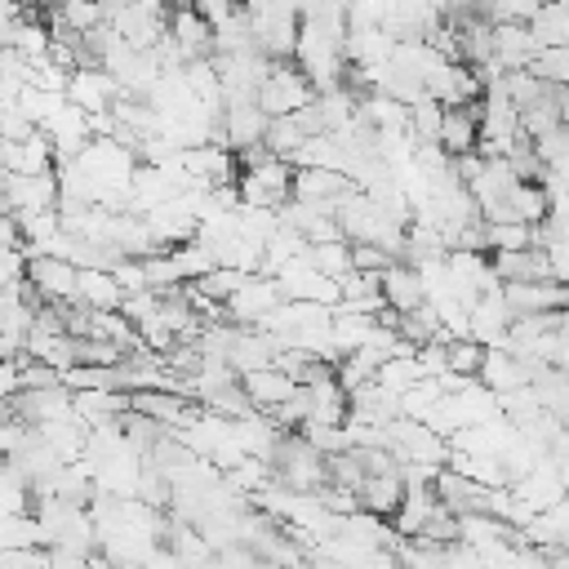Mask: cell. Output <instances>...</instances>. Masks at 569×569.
Listing matches in <instances>:
<instances>
[{"label":"cell","instance_id":"22","mask_svg":"<svg viewBox=\"0 0 569 569\" xmlns=\"http://www.w3.org/2000/svg\"><path fill=\"white\" fill-rule=\"evenodd\" d=\"M525 71L542 84H565L569 80V49H538Z\"/></svg>","mask_w":569,"mask_h":569},{"label":"cell","instance_id":"17","mask_svg":"<svg viewBox=\"0 0 569 569\" xmlns=\"http://www.w3.org/2000/svg\"><path fill=\"white\" fill-rule=\"evenodd\" d=\"M529 391H533V400H538L542 413H551V418L565 422V413H569V378H565V369H538L533 382H529Z\"/></svg>","mask_w":569,"mask_h":569},{"label":"cell","instance_id":"21","mask_svg":"<svg viewBox=\"0 0 569 569\" xmlns=\"http://www.w3.org/2000/svg\"><path fill=\"white\" fill-rule=\"evenodd\" d=\"M440 396H445V391H440L436 378H418L413 387L400 391V418H409V422H427V413L436 409Z\"/></svg>","mask_w":569,"mask_h":569},{"label":"cell","instance_id":"8","mask_svg":"<svg viewBox=\"0 0 569 569\" xmlns=\"http://www.w3.org/2000/svg\"><path fill=\"white\" fill-rule=\"evenodd\" d=\"M120 89H116V80L102 71V67H93V71H71L67 76V102L76 107V111H84V116H98V111H107L111 107V98H116Z\"/></svg>","mask_w":569,"mask_h":569},{"label":"cell","instance_id":"11","mask_svg":"<svg viewBox=\"0 0 569 569\" xmlns=\"http://www.w3.org/2000/svg\"><path fill=\"white\" fill-rule=\"evenodd\" d=\"M351 191V182L342 173H329V169H298L293 182H289V200H302V204H338L342 196Z\"/></svg>","mask_w":569,"mask_h":569},{"label":"cell","instance_id":"14","mask_svg":"<svg viewBox=\"0 0 569 569\" xmlns=\"http://www.w3.org/2000/svg\"><path fill=\"white\" fill-rule=\"evenodd\" d=\"M356 498H360V511H365V516L387 520V516L400 507V498H405L400 471H387V476H365V480H360V489H356Z\"/></svg>","mask_w":569,"mask_h":569},{"label":"cell","instance_id":"12","mask_svg":"<svg viewBox=\"0 0 569 569\" xmlns=\"http://www.w3.org/2000/svg\"><path fill=\"white\" fill-rule=\"evenodd\" d=\"M187 409H191V400H182V396H173V391H129V413H138V418L164 427L169 436L178 431V422L187 418Z\"/></svg>","mask_w":569,"mask_h":569},{"label":"cell","instance_id":"20","mask_svg":"<svg viewBox=\"0 0 569 569\" xmlns=\"http://www.w3.org/2000/svg\"><path fill=\"white\" fill-rule=\"evenodd\" d=\"M169 262H173V271H178L182 284H196V280H204L213 271V253L200 240H187V244L169 249Z\"/></svg>","mask_w":569,"mask_h":569},{"label":"cell","instance_id":"3","mask_svg":"<svg viewBox=\"0 0 569 569\" xmlns=\"http://www.w3.org/2000/svg\"><path fill=\"white\" fill-rule=\"evenodd\" d=\"M280 307V289H276V280H267V276H249L227 302H222V325H236V329H253L267 311H276Z\"/></svg>","mask_w":569,"mask_h":569},{"label":"cell","instance_id":"16","mask_svg":"<svg viewBox=\"0 0 569 569\" xmlns=\"http://www.w3.org/2000/svg\"><path fill=\"white\" fill-rule=\"evenodd\" d=\"M76 307H84V311H116L120 307V289H116L111 271H80L76 276Z\"/></svg>","mask_w":569,"mask_h":569},{"label":"cell","instance_id":"2","mask_svg":"<svg viewBox=\"0 0 569 569\" xmlns=\"http://www.w3.org/2000/svg\"><path fill=\"white\" fill-rule=\"evenodd\" d=\"M387 449H391V458L396 462H413V467H445V458H449V445L431 431V427H422V422H409V418H396V422H387Z\"/></svg>","mask_w":569,"mask_h":569},{"label":"cell","instance_id":"5","mask_svg":"<svg viewBox=\"0 0 569 569\" xmlns=\"http://www.w3.org/2000/svg\"><path fill=\"white\" fill-rule=\"evenodd\" d=\"M76 276L80 271L58 258H27V271H22V280L36 289L40 302H67V307H76Z\"/></svg>","mask_w":569,"mask_h":569},{"label":"cell","instance_id":"10","mask_svg":"<svg viewBox=\"0 0 569 569\" xmlns=\"http://www.w3.org/2000/svg\"><path fill=\"white\" fill-rule=\"evenodd\" d=\"M164 36L182 49L187 62H200V58H213V44H209V27L196 18V9H169L164 13Z\"/></svg>","mask_w":569,"mask_h":569},{"label":"cell","instance_id":"25","mask_svg":"<svg viewBox=\"0 0 569 569\" xmlns=\"http://www.w3.org/2000/svg\"><path fill=\"white\" fill-rule=\"evenodd\" d=\"M58 9V18L76 31V36H84V31H93L98 22H102V4H80V0H67V4H53Z\"/></svg>","mask_w":569,"mask_h":569},{"label":"cell","instance_id":"27","mask_svg":"<svg viewBox=\"0 0 569 569\" xmlns=\"http://www.w3.org/2000/svg\"><path fill=\"white\" fill-rule=\"evenodd\" d=\"M4 178H9V173H4V169H0V191H4Z\"/></svg>","mask_w":569,"mask_h":569},{"label":"cell","instance_id":"23","mask_svg":"<svg viewBox=\"0 0 569 569\" xmlns=\"http://www.w3.org/2000/svg\"><path fill=\"white\" fill-rule=\"evenodd\" d=\"M480 356H485V347H476L471 338H462V342H449V347H445V373H458V378H476V369H480Z\"/></svg>","mask_w":569,"mask_h":569},{"label":"cell","instance_id":"6","mask_svg":"<svg viewBox=\"0 0 569 569\" xmlns=\"http://www.w3.org/2000/svg\"><path fill=\"white\" fill-rule=\"evenodd\" d=\"M498 298L511 311V320L542 316V311H565V284H551V280H538V284H498Z\"/></svg>","mask_w":569,"mask_h":569},{"label":"cell","instance_id":"9","mask_svg":"<svg viewBox=\"0 0 569 569\" xmlns=\"http://www.w3.org/2000/svg\"><path fill=\"white\" fill-rule=\"evenodd\" d=\"M378 293H382V302H387L391 316H409V311H418V307L427 302L418 271L405 267V262H391V267L378 276Z\"/></svg>","mask_w":569,"mask_h":569},{"label":"cell","instance_id":"1","mask_svg":"<svg viewBox=\"0 0 569 569\" xmlns=\"http://www.w3.org/2000/svg\"><path fill=\"white\" fill-rule=\"evenodd\" d=\"M311 98H316V89L307 84V76H302L293 62H276V67H271V76L253 89V107H258L267 120L293 116V111H302Z\"/></svg>","mask_w":569,"mask_h":569},{"label":"cell","instance_id":"4","mask_svg":"<svg viewBox=\"0 0 569 569\" xmlns=\"http://www.w3.org/2000/svg\"><path fill=\"white\" fill-rule=\"evenodd\" d=\"M538 369H542V365H525V360H516V356H507V351H498V347H485L480 369H476V382H480L489 396H507V391L529 387Z\"/></svg>","mask_w":569,"mask_h":569},{"label":"cell","instance_id":"26","mask_svg":"<svg viewBox=\"0 0 569 569\" xmlns=\"http://www.w3.org/2000/svg\"><path fill=\"white\" fill-rule=\"evenodd\" d=\"M351 458H356L360 476H387V471H396L391 449H351Z\"/></svg>","mask_w":569,"mask_h":569},{"label":"cell","instance_id":"7","mask_svg":"<svg viewBox=\"0 0 569 569\" xmlns=\"http://www.w3.org/2000/svg\"><path fill=\"white\" fill-rule=\"evenodd\" d=\"M476 129H480V102H471V107H445L436 147H440L449 160L471 156V147H476V138H480Z\"/></svg>","mask_w":569,"mask_h":569},{"label":"cell","instance_id":"19","mask_svg":"<svg viewBox=\"0 0 569 569\" xmlns=\"http://www.w3.org/2000/svg\"><path fill=\"white\" fill-rule=\"evenodd\" d=\"M533 249V227L525 222H485V253H525Z\"/></svg>","mask_w":569,"mask_h":569},{"label":"cell","instance_id":"13","mask_svg":"<svg viewBox=\"0 0 569 569\" xmlns=\"http://www.w3.org/2000/svg\"><path fill=\"white\" fill-rule=\"evenodd\" d=\"M240 391L249 396L253 413H267V409H276L280 400L293 396V382L280 369H253V373H240Z\"/></svg>","mask_w":569,"mask_h":569},{"label":"cell","instance_id":"15","mask_svg":"<svg viewBox=\"0 0 569 569\" xmlns=\"http://www.w3.org/2000/svg\"><path fill=\"white\" fill-rule=\"evenodd\" d=\"M533 49H569V4H538L533 22L525 27Z\"/></svg>","mask_w":569,"mask_h":569},{"label":"cell","instance_id":"24","mask_svg":"<svg viewBox=\"0 0 569 569\" xmlns=\"http://www.w3.org/2000/svg\"><path fill=\"white\" fill-rule=\"evenodd\" d=\"M298 436H302L320 458H333V453H347V449H351L347 436H342V427H316V422H302Z\"/></svg>","mask_w":569,"mask_h":569},{"label":"cell","instance_id":"18","mask_svg":"<svg viewBox=\"0 0 569 569\" xmlns=\"http://www.w3.org/2000/svg\"><path fill=\"white\" fill-rule=\"evenodd\" d=\"M307 267L316 271V276H325V280H347L351 276V244L347 240H333V244H307Z\"/></svg>","mask_w":569,"mask_h":569}]
</instances>
